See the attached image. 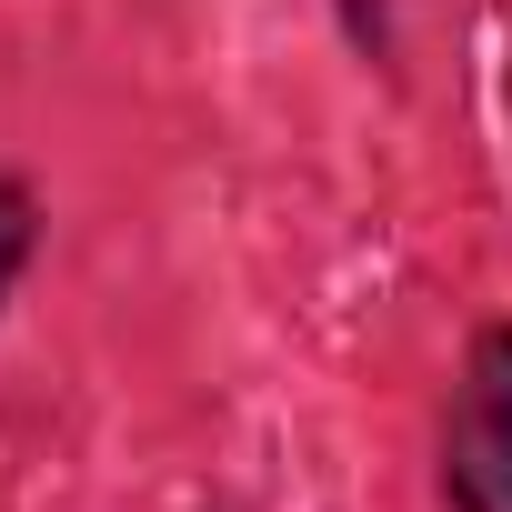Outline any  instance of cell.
<instances>
[{
  "instance_id": "cell-1",
  "label": "cell",
  "mask_w": 512,
  "mask_h": 512,
  "mask_svg": "<svg viewBox=\"0 0 512 512\" xmlns=\"http://www.w3.org/2000/svg\"><path fill=\"white\" fill-rule=\"evenodd\" d=\"M452 512H512V322H492L462 362V402L442 422Z\"/></svg>"
}]
</instances>
